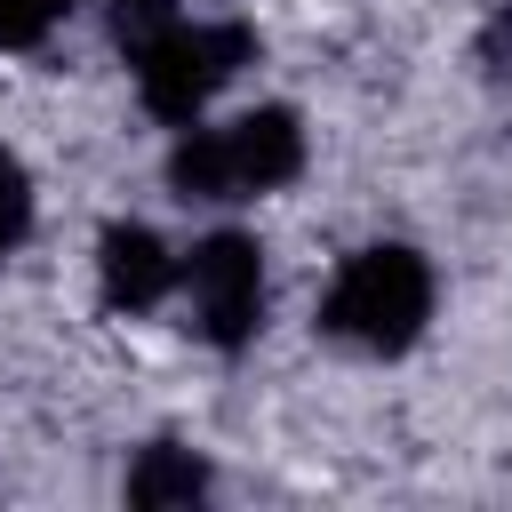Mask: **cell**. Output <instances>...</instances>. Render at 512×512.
<instances>
[{
    "label": "cell",
    "instance_id": "7a4b0ae2",
    "mask_svg": "<svg viewBox=\"0 0 512 512\" xmlns=\"http://www.w3.org/2000/svg\"><path fill=\"white\" fill-rule=\"evenodd\" d=\"M424 320H432V272L416 248H360L320 296V328L360 352H408Z\"/></svg>",
    "mask_w": 512,
    "mask_h": 512
},
{
    "label": "cell",
    "instance_id": "52a82bcc",
    "mask_svg": "<svg viewBox=\"0 0 512 512\" xmlns=\"http://www.w3.org/2000/svg\"><path fill=\"white\" fill-rule=\"evenodd\" d=\"M72 0H0V48H32Z\"/></svg>",
    "mask_w": 512,
    "mask_h": 512
},
{
    "label": "cell",
    "instance_id": "3957f363",
    "mask_svg": "<svg viewBox=\"0 0 512 512\" xmlns=\"http://www.w3.org/2000/svg\"><path fill=\"white\" fill-rule=\"evenodd\" d=\"M256 56V32L248 24H168L136 48V88H144V112L168 120V128H192L200 104Z\"/></svg>",
    "mask_w": 512,
    "mask_h": 512
},
{
    "label": "cell",
    "instance_id": "9c48e42d",
    "mask_svg": "<svg viewBox=\"0 0 512 512\" xmlns=\"http://www.w3.org/2000/svg\"><path fill=\"white\" fill-rule=\"evenodd\" d=\"M480 64H488V80L512 96V8H496V16L480 24Z\"/></svg>",
    "mask_w": 512,
    "mask_h": 512
},
{
    "label": "cell",
    "instance_id": "ba28073f",
    "mask_svg": "<svg viewBox=\"0 0 512 512\" xmlns=\"http://www.w3.org/2000/svg\"><path fill=\"white\" fill-rule=\"evenodd\" d=\"M24 224H32V184H24V168L0 152V256L24 240Z\"/></svg>",
    "mask_w": 512,
    "mask_h": 512
},
{
    "label": "cell",
    "instance_id": "6da1fadb",
    "mask_svg": "<svg viewBox=\"0 0 512 512\" xmlns=\"http://www.w3.org/2000/svg\"><path fill=\"white\" fill-rule=\"evenodd\" d=\"M304 168V128L296 112L264 104V112H240L224 128H184V144L168 152V184L184 200H248V192H272Z\"/></svg>",
    "mask_w": 512,
    "mask_h": 512
},
{
    "label": "cell",
    "instance_id": "8992f818",
    "mask_svg": "<svg viewBox=\"0 0 512 512\" xmlns=\"http://www.w3.org/2000/svg\"><path fill=\"white\" fill-rule=\"evenodd\" d=\"M208 496V464L192 456V448H176V440H152L144 456H136V472H128V504H144V512H160V504H200Z\"/></svg>",
    "mask_w": 512,
    "mask_h": 512
},
{
    "label": "cell",
    "instance_id": "5b68a950",
    "mask_svg": "<svg viewBox=\"0 0 512 512\" xmlns=\"http://www.w3.org/2000/svg\"><path fill=\"white\" fill-rule=\"evenodd\" d=\"M96 280H104V304L112 312H152L176 288V264H168V248L144 224H112L96 240Z\"/></svg>",
    "mask_w": 512,
    "mask_h": 512
},
{
    "label": "cell",
    "instance_id": "277c9868",
    "mask_svg": "<svg viewBox=\"0 0 512 512\" xmlns=\"http://www.w3.org/2000/svg\"><path fill=\"white\" fill-rule=\"evenodd\" d=\"M184 312L216 352H240L264 320V256L248 232H208L184 256Z\"/></svg>",
    "mask_w": 512,
    "mask_h": 512
}]
</instances>
